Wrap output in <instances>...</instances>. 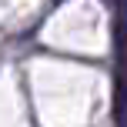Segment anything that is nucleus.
Masks as SVG:
<instances>
[{"label":"nucleus","mask_w":127,"mask_h":127,"mask_svg":"<svg viewBox=\"0 0 127 127\" xmlns=\"http://www.w3.org/2000/svg\"><path fill=\"white\" fill-rule=\"evenodd\" d=\"M114 117H117V127H127V80L124 77L117 80V90H114Z\"/></svg>","instance_id":"nucleus-1"}]
</instances>
